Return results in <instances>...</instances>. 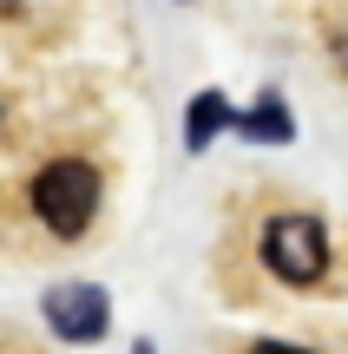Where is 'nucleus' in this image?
I'll use <instances>...</instances> for the list:
<instances>
[{
    "instance_id": "f257e3e1",
    "label": "nucleus",
    "mask_w": 348,
    "mask_h": 354,
    "mask_svg": "<svg viewBox=\"0 0 348 354\" xmlns=\"http://www.w3.org/2000/svg\"><path fill=\"white\" fill-rule=\"evenodd\" d=\"M33 216L53 236H86L92 216H99V171L86 158H53L33 177Z\"/></svg>"
},
{
    "instance_id": "f03ea898",
    "label": "nucleus",
    "mask_w": 348,
    "mask_h": 354,
    "mask_svg": "<svg viewBox=\"0 0 348 354\" xmlns=\"http://www.w3.org/2000/svg\"><path fill=\"white\" fill-rule=\"evenodd\" d=\"M263 263L270 276H283L289 289H309V282L329 276V230L315 216L289 210V216H270L263 223Z\"/></svg>"
},
{
    "instance_id": "7ed1b4c3",
    "label": "nucleus",
    "mask_w": 348,
    "mask_h": 354,
    "mask_svg": "<svg viewBox=\"0 0 348 354\" xmlns=\"http://www.w3.org/2000/svg\"><path fill=\"white\" fill-rule=\"evenodd\" d=\"M46 328L59 335V342H105V328H112V302H105V289H92V282H66V289L46 295Z\"/></svg>"
},
{
    "instance_id": "20e7f679",
    "label": "nucleus",
    "mask_w": 348,
    "mask_h": 354,
    "mask_svg": "<svg viewBox=\"0 0 348 354\" xmlns=\"http://www.w3.org/2000/svg\"><path fill=\"white\" fill-rule=\"evenodd\" d=\"M230 125L244 131L250 145H289V138H296V118H289V105L276 99V92H263V99L250 105V112H237Z\"/></svg>"
},
{
    "instance_id": "39448f33",
    "label": "nucleus",
    "mask_w": 348,
    "mask_h": 354,
    "mask_svg": "<svg viewBox=\"0 0 348 354\" xmlns=\"http://www.w3.org/2000/svg\"><path fill=\"white\" fill-rule=\"evenodd\" d=\"M230 99H223V92H197L191 99V112H184V145H191V151H204L210 138H217V131H230Z\"/></svg>"
},
{
    "instance_id": "423d86ee",
    "label": "nucleus",
    "mask_w": 348,
    "mask_h": 354,
    "mask_svg": "<svg viewBox=\"0 0 348 354\" xmlns=\"http://www.w3.org/2000/svg\"><path fill=\"white\" fill-rule=\"evenodd\" d=\"M250 354H315V348H289V342H257Z\"/></svg>"
},
{
    "instance_id": "0eeeda50",
    "label": "nucleus",
    "mask_w": 348,
    "mask_h": 354,
    "mask_svg": "<svg viewBox=\"0 0 348 354\" xmlns=\"http://www.w3.org/2000/svg\"><path fill=\"white\" fill-rule=\"evenodd\" d=\"M336 59H342V73H348V33H336Z\"/></svg>"
},
{
    "instance_id": "6e6552de",
    "label": "nucleus",
    "mask_w": 348,
    "mask_h": 354,
    "mask_svg": "<svg viewBox=\"0 0 348 354\" xmlns=\"http://www.w3.org/2000/svg\"><path fill=\"white\" fill-rule=\"evenodd\" d=\"M13 7H20V0H0V13H13Z\"/></svg>"
},
{
    "instance_id": "1a4fd4ad",
    "label": "nucleus",
    "mask_w": 348,
    "mask_h": 354,
    "mask_svg": "<svg viewBox=\"0 0 348 354\" xmlns=\"http://www.w3.org/2000/svg\"><path fill=\"white\" fill-rule=\"evenodd\" d=\"M131 354H152V342H138V348H131Z\"/></svg>"
}]
</instances>
